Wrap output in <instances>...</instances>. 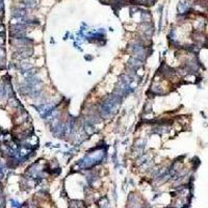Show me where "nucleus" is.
Returning a JSON list of instances; mask_svg holds the SVG:
<instances>
[{"label":"nucleus","instance_id":"nucleus-2","mask_svg":"<svg viewBox=\"0 0 208 208\" xmlns=\"http://www.w3.org/2000/svg\"><path fill=\"white\" fill-rule=\"evenodd\" d=\"M31 53H32V49L27 48V47H24V48L20 49L19 51L15 53V57L19 59H23V58H27L28 56H30Z\"/></svg>","mask_w":208,"mask_h":208},{"label":"nucleus","instance_id":"nucleus-4","mask_svg":"<svg viewBox=\"0 0 208 208\" xmlns=\"http://www.w3.org/2000/svg\"><path fill=\"white\" fill-rule=\"evenodd\" d=\"M23 7H28V9H32L37 5V1L35 0H23Z\"/></svg>","mask_w":208,"mask_h":208},{"label":"nucleus","instance_id":"nucleus-3","mask_svg":"<svg viewBox=\"0 0 208 208\" xmlns=\"http://www.w3.org/2000/svg\"><path fill=\"white\" fill-rule=\"evenodd\" d=\"M26 16V11H25L24 9H20V7H18V9H14L13 11V17H16V18H23Z\"/></svg>","mask_w":208,"mask_h":208},{"label":"nucleus","instance_id":"nucleus-5","mask_svg":"<svg viewBox=\"0 0 208 208\" xmlns=\"http://www.w3.org/2000/svg\"><path fill=\"white\" fill-rule=\"evenodd\" d=\"M70 207H72V208H82V206H81V204H80V202L79 201H71Z\"/></svg>","mask_w":208,"mask_h":208},{"label":"nucleus","instance_id":"nucleus-1","mask_svg":"<svg viewBox=\"0 0 208 208\" xmlns=\"http://www.w3.org/2000/svg\"><path fill=\"white\" fill-rule=\"evenodd\" d=\"M177 11L180 15H184V14H187L189 11H191V4H189L187 1L185 0H181L177 5Z\"/></svg>","mask_w":208,"mask_h":208},{"label":"nucleus","instance_id":"nucleus-6","mask_svg":"<svg viewBox=\"0 0 208 208\" xmlns=\"http://www.w3.org/2000/svg\"><path fill=\"white\" fill-rule=\"evenodd\" d=\"M3 43V40L2 39H0V44H2Z\"/></svg>","mask_w":208,"mask_h":208}]
</instances>
